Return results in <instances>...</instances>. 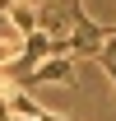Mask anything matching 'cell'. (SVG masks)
<instances>
[{
	"mask_svg": "<svg viewBox=\"0 0 116 121\" xmlns=\"http://www.w3.org/2000/svg\"><path fill=\"white\" fill-rule=\"evenodd\" d=\"M37 84H74V60L65 56V51H56V56H46L37 70L28 75V84L23 89H37Z\"/></svg>",
	"mask_w": 116,
	"mask_h": 121,
	"instance_id": "6da1fadb",
	"label": "cell"
},
{
	"mask_svg": "<svg viewBox=\"0 0 116 121\" xmlns=\"http://www.w3.org/2000/svg\"><path fill=\"white\" fill-rule=\"evenodd\" d=\"M98 65L107 70V79H112V89H116V33L102 42V51H98Z\"/></svg>",
	"mask_w": 116,
	"mask_h": 121,
	"instance_id": "7a4b0ae2",
	"label": "cell"
}]
</instances>
